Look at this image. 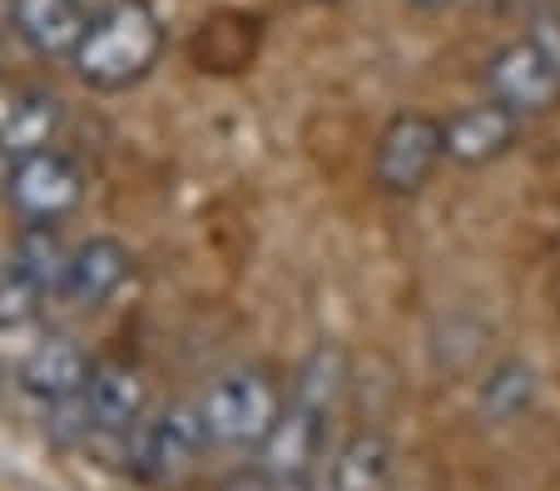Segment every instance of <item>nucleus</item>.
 Wrapping results in <instances>:
<instances>
[{"mask_svg":"<svg viewBox=\"0 0 560 491\" xmlns=\"http://www.w3.org/2000/svg\"><path fill=\"white\" fill-rule=\"evenodd\" d=\"M164 55V21L149 0H109L90 21L74 50V70L90 90H129L149 75Z\"/></svg>","mask_w":560,"mask_h":491,"instance_id":"f257e3e1","label":"nucleus"},{"mask_svg":"<svg viewBox=\"0 0 560 491\" xmlns=\"http://www.w3.org/2000/svg\"><path fill=\"white\" fill-rule=\"evenodd\" d=\"M199 412L209 442H219V447H264V437L283 417V393L268 373L238 367V373H223L203 387Z\"/></svg>","mask_w":560,"mask_h":491,"instance_id":"f03ea898","label":"nucleus"},{"mask_svg":"<svg viewBox=\"0 0 560 491\" xmlns=\"http://www.w3.org/2000/svg\"><path fill=\"white\" fill-rule=\"evenodd\" d=\"M442 160H446V125L407 109L372 144V184L382 194H417Z\"/></svg>","mask_w":560,"mask_h":491,"instance_id":"7ed1b4c3","label":"nucleus"},{"mask_svg":"<svg viewBox=\"0 0 560 491\" xmlns=\"http://www.w3.org/2000/svg\"><path fill=\"white\" fill-rule=\"evenodd\" d=\"M5 199L15 203V214L25 224H60L65 214L80 209L85 179H80V169L60 150H40V154H25V160H11Z\"/></svg>","mask_w":560,"mask_h":491,"instance_id":"20e7f679","label":"nucleus"},{"mask_svg":"<svg viewBox=\"0 0 560 491\" xmlns=\"http://www.w3.org/2000/svg\"><path fill=\"white\" fill-rule=\"evenodd\" d=\"M487 100H501L516 115H546L560 100V65L536 40L501 45L487 60Z\"/></svg>","mask_w":560,"mask_h":491,"instance_id":"39448f33","label":"nucleus"},{"mask_svg":"<svg viewBox=\"0 0 560 491\" xmlns=\"http://www.w3.org/2000/svg\"><path fill=\"white\" fill-rule=\"evenodd\" d=\"M90 21L85 0H11V25L35 55L45 60H74Z\"/></svg>","mask_w":560,"mask_h":491,"instance_id":"423d86ee","label":"nucleus"},{"mask_svg":"<svg viewBox=\"0 0 560 491\" xmlns=\"http://www.w3.org/2000/svg\"><path fill=\"white\" fill-rule=\"evenodd\" d=\"M521 135V115L506 109L501 100H487V105H471L462 115L446 119V154L466 169H481V164H497L501 154H511Z\"/></svg>","mask_w":560,"mask_h":491,"instance_id":"0eeeda50","label":"nucleus"},{"mask_svg":"<svg viewBox=\"0 0 560 491\" xmlns=\"http://www.w3.org/2000/svg\"><path fill=\"white\" fill-rule=\"evenodd\" d=\"M323 407L313 402H288L283 417L273 422V432L264 437V471L273 481H288V477H307L317 461V452H323Z\"/></svg>","mask_w":560,"mask_h":491,"instance_id":"6e6552de","label":"nucleus"},{"mask_svg":"<svg viewBox=\"0 0 560 491\" xmlns=\"http://www.w3.org/2000/svg\"><path fill=\"white\" fill-rule=\"evenodd\" d=\"M80 402H85V422H95V428H105V432H125L144 417L149 383H144V373L129 363H95Z\"/></svg>","mask_w":560,"mask_h":491,"instance_id":"1a4fd4ad","label":"nucleus"},{"mask_svg":"<svg viewBox=\"0 0 560 491\" xmlns=\"http://www.w3.org/2000/svg\"><path fill=\"white\" fill-rule=\"evenodd\" d=\"M60 100L45 95V90H11V100L0 105V154L5 160H25V154H40L55 144L60 135Z\"/></svg>","mask_w":560,"mask_h":491,"instance_id":"9d476101","label":"nucleus"},{"mask_svg":"<svg viewBox=\"0 0 560 491\" xmlns=\"http://www.w3.org/2000/svg\"><path fill=\"white\" fill-rule=\"evenodd\" d=\"M85 383H90V363L70 338H40L21 363V387L31 397H40V402H50V407L80 397Z\"/></svg>","mask_w":560,"mask_h":491,"instance_id":"9b49d317","label":"nucleus"},{"mask_svg":"<svg viewBox=\"0 0 560 491\" xmlns=\"http://www.w3.org/2000/svg\"><path fill=\"white\" fill-rule=\"evenodd\" d=\"M129 273V248L119 238H90L70 254V273H65V299L80 303V308H95L109 293L125 283Z\"/></svg>","mask_w":560,"mask_h":491,"instance_id":"f8f14e48","label":"nucleus"},{"mask_svg":"<svg viewBox=\"0 0 560 491\" xmlns=\"http://www.w3.org/2000/svg\"><path fill=\"white\" fill-rule=\"evenodd\" d=\"M203 442H209V428H203L199 402L194 407H170V412L144 432V461L154 471H179V467H189V461L199 457Z\"/></svg>","mask_w":560,"mask_h":491,"instance_id":"ddd939ff","label":"nucleus"},{"mask_svg":"<svg viewBox=\"0 0 560 491\" xmlns=\"http://www.w3.org/2000/svg\"><path fill=\"white\" fill-rule=\"evenodd\" d=\"M332 491H387L392 487V447L377 432H358L352 442H342L328 471Z\"/></svg>","mask_w":560,"mask_h":491,"instance_id":"4468645a","label":"nucleus"},{"mask_svg":"<svg viewBox=\"0 0 560 491\" xmlns=\"http://www.w3.org/2000/svg\"><path fill=\"white\" fill-rule=\"evenodd\" d=\"M530 402H536V373L526 363H516V358L491 367L487 383H481V417L497 422V428H506L521 412H530Z\"/></svg>","mask_w":560,"mask_h":491,"instance_id":"2eb2a0df","label":"nucleus"},{"mask_svg":"<svg viewBox=\"0 0 560 491\" xmlns=\"http://www.w3.org/2000/svg\"><path fill=\"white\" fill-rule=\"evenodd\" d=\"M70 254H74V248H65V238L55 234V224H31L21 238H15V264H21L45 293H60L65 289Z\"/></svg>","mask_w":560,"mask_h":491,"instance_id":"dca6fc26","label":"nucleus"},{"mask_svg":"<svg viewBox=\"0 0 560 491\" xmlns=\"http://www.w3.org/2000/svg\"><path fill=\"white\" fill-rule=\"evenodd\" d=\"M40 299L45 289L25 273L21 264H0V332H25L35 318H40Z\"/></svg>","mask_w":560,"mask_h":491,"instance_id":"f3484780","label":"nucleus"},{"mask_svg":"<svg viewBox=\"0 0 560 491\" xmlns=\"http://www.w3.org/2000/svg\"><path fill=\"white\" fill-rule=\"evenodd\" d=\"M526 40H536L540 50H546L550 60L560 65V11H536V21H530Z\"/></svg>","mask_w":560,"mask_h":491,"instance_id":"a211bd4d","label":"nucleus"},{"mask_svg":"<svg viewBox=\"0 0 560 491\" xmlns=\"http://www.w3.org/2000/svg\"><path fill=\"white\" fill-rule=\"evenodd\" d=\"M273 491H313L307 477H288V481H273Z\"/></svg>","mask_w":560,"mask_h":491,"instance_id":"6ab92c4d","label":"nucleus"},{"mask_svg":"<svg viewBox=\"0 0 560 491\" xmlns=\"http://www.w3.org/2000/svg\"><path fill=\"white\" fill-rule=\"evenodd\" d=\"M412 5H422V11H446V5H456V0H412Z\"/></svg>","mask_w":560,"mask_h":491,"instance_id":"aec40b11","label":"nucleus"},{"mask_svg":"<svg viewBox=\"0 0 560 491\" xmlns=\"http://www.w3.org/2000/svg\"><path fill=\"white\" fill-rule=\"evenodd\" d=\"M481 5H506V0H481Z\"/></svg>","mask_w":560,"mask_h":491,"instance_id":"412c9836","label":"nucleus"},{"mask_svg":"<svg viewBox=\"0 0 560 491\" xmlns=\"http://www.w3.org/2000/svg\"><path fill=\"white\" fill-rule=\"evenodd\" d=\"M317 5H338V0H317Z\"/></svg>","mask_w":560,"mask_h":491,"instance_id":"4be33fe9","label":"nucleus"}]
</instances>
